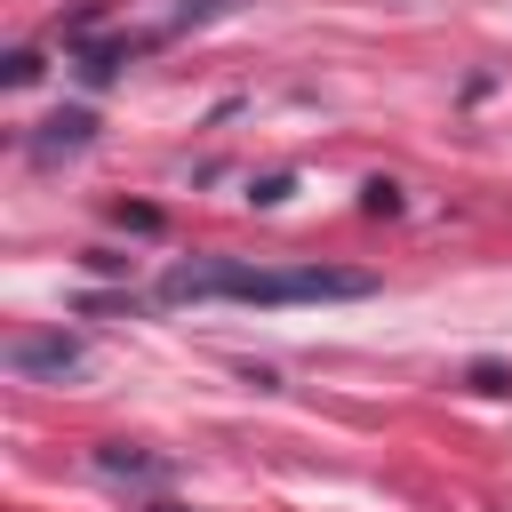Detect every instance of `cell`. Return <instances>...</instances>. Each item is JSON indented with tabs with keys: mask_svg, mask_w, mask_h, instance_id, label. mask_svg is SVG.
Returning a JSON list of instances; mask_svg holds the SVG:
<instances>
[{
	"mask_svg": "<svg viewBox=\"0 0 512 512\" xmlns=\"http://www.w3.org/2000/svg\"><path fill=\"white\" fill-rule=\"evenodd\" d=\"M376 280L352 264H248V256H192L168 264V304H352Z\"/></svg>",
	"mask_w": 512,
	"mask_h": 512,
	"instance_id": "cell-1",
	"label": "cell"
},
{
	"mask_svg": "<svg viewBox=\"0 0 512 512\" xmlns=\"http://www.w3.org/2000/svg\"><path fill=\"white\" fill-rule=\"evenodd\" d=\"M8 368L16 376H80L88 368V344L80 336H64V328H40V336H8Z\"/></svg>",
	"mask_w": 512,
	"mask_h": 512,
	"instance_id": "cell-2",
	"label": "cell"
},
{
	"mask_svg": "<svg viewBox=\"0 0 512 512\" xmlns=\"http://www.w3.org/2000/svg\"><path fill=\"white\" fill-rule=\"evenodd\" d=\"M96 144V112L88 104H64V112H48L40 128H32V160L48 168V160H72V152H88Z\"/></svg>",
	"mask_w": 512,
	"mask_h": 512,
	"instance_id": "cell-3",
	"label": "cell"
},
{
	"mask_svg": "<svg viewBox=\"0 0 512 512\" xmlns=\"http://www.w3.org/2000/svg\"><path fill=\"white\" fill-rule=\"evenodd\" d=\"M72 56H80L72 72H80L88 88H104V80H120V64H128V56H144V40H80Z\"/></svg>",
	"mask_w": 512,
	"mask_h": 512,
	"instance_id": "cell-4",
	"label": "cell"
},
{
	"mask_svg": "<svg viewBox=\"0 0 512 512\" xmlns=\"http://www.w3.org/2000/svg\"><path fill=\"white\" fill-rule=\"evenodd\" d=\"M96 472H112V480H168V464L144 456V448H128V440H104L96 448Z\"/></svg>",
	"mask_w": 512,
	"mask_h": 512,
	"instance_id": "cell-5",
	"label": "cell"
},
{
	"mask_svg": "<svg viewBox=\"0 0 512 512\" xmlns=\"http://www.w3.org/2000/svg\"><path fill=\"white\" fill-rule=\"evenodd\" d=\"M112 224H120V232H144V240H152V232H160V208H144V200H112Z\"/></svg>",
	"mask_w": 512,
	"mask_h": 512,
	"instance_id": "cell-6",
	"label": "cell"
},
{
	"mask_svg": "<svg viewBox=\"0 0 512 512\" xmlns=\"http://www.w3.org/2000/svg\"><path fill=\"white\" fill-rule=\"evenodd\" d=\"M288 192H296V176H288V168H272V176H256V184H248V200H256V208H280Z\"/></svg>",
	"mask_w": 512,
	"mask_h": 512,
	"instance_id": "cell-7",
	"label": "cell"
},
{
	"mask_svg": "<svg viewBox=\"0 0 512 512\" xmlns=\"http://www.w3.org/2000/svg\"><path fill=\"white\" fill-rule=\"evenodd\" d=\"M32 80H40V48H16L8 56V88H32Z\"/></svg>",
	"mask_w": 512,
	"mask_h": 512,
	"instance_id": "cell-8",
	"label": "cell"
},
{
	"mask_svg": "<svg viewBox=\"0 0 512 512\" xmlns=\"http://www.w3.org/2000/svg\"><path fill=\"white\" fill-rule=\"evenodd\" d=\"M472 392H512V368H496V360H480V368H472Z\"/></svg>",
	"mask_w": 512,
	"mask_h": 512,
	"instance_id": "cell-9",
	"label": "cell"
},
{
	"mask_svg": "<svg viewBox=\"0 0 512 512\" xmlns=\"http://www.w3.org/2000/svg\"><path fill=\"white\" fill-rule=\"evenodd\" d=\"M360 200H368V208H376V216H392V208H400V184H384V176H376V184H368V192H360Z\"/></svg>",
	"mask_w": 512,
	"mask_h": 512,
	"instance_id": "cell-10",
	"label": "cell"
},
{
	"mask_svg": "<svg viewBox=\"0 0 512 512\" xmlns=\"http://www.w3.org/2000/svg\"><path fill=\"white\" fill-rule=\"evenodd\" d=\"M152 512H184V504H152Z\"/></svg>",
	"mask_w": 512,
	"mask_h": 512,
	"instance_id": "cell-11",
	"label": "cell"
}]
</instances>
